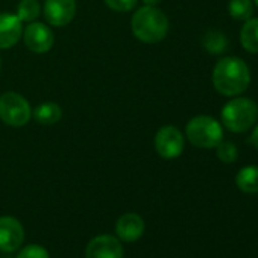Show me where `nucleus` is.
Here are the masks:
<instances>
[{
  "label": "nucleus",
  "mask_w": 258,
  "mask_h": 258,
  "mask_svg": "<svg viewBox=\"0 0 258 258\" xmlns=\"http://www.w3.org/2000/svg\"><path fill=\"white\" fill-rule=\"evenodd\" d=\"M213 85L223 96H238L250 84V70L240 58H222L213 69Z\"/></svg>",
  "instance_id": "obj_1"
},
{
  "label": "nucleus",
  "mask_w": 258,
  "mask_h": 258,
  "mask_svg": "<svg viewBox=\"0 0 258 258\" xmlns=\"http://www.w3.org/2000/svg\"><path fill=\"white\" fill-rule=\"evenodd\" d=\"M131 31L139 41L146 44H155L167 37L169 19L157 7L145 5L133 14Z\"/></svg>",
  "instance_id": "obj_2"
},
{
  "label": "nucleus",
  "mask_w": 258,
  "mask_h": 258,
  "mask_svg": "<svg viewBox=\"0 0 258 258\" xmlns=\"http://www.w3.org/2000/svg\"><path fill=\"white\" fill-rule=\"evenodd\" d=\"M258 120V105L247 97L231 99L222 108V123L232 133H244Z\"/></svg>",
  "instance_id": "obj_3"
},
{
  "label": "nucleus",
  "mask_w": 258,
  "mask_h": 258,
  "mask_svg": "<svg viewBox=\"0 0 258 258\" xmlns=\"http://www.w3.org/2000/svg\"><path fill=\"white\" fill-rule=\"evenodd\" d=\"M185 136L193 146L213 149L222 142L223 129L216 118L210 115H196L187 123Z\"/></svg>",
  "instance_id": "obj_4"
},
{
  "label": "nucleus",
  "mask_w": 258,
  "mask_h": 258,
  "mask_svg": "<svg viewBox=\"0 0 258 258\" xmlns=\"http://www.w3.org/2000/svg\"><path fill=\"white\" fill-rule=\"evenodd\" d=\"M32 108L26 97L19 93L7 91L0 96V120L13 127H22L29 123Z\"/></svg>",
  "instance_id": "obj_5"
},
{
  "label": "nucleus",
  "mask_w": 258,
  "mask_h": 258,
  "mask_svg": "<svg viewBox=\"0 0 258 258\" xmlns=\"http://www.w3.org/2000/svg\"><path fill=\"white\" fill-rule=\"evenodd\" d=\"M155 151L164 160L178 158L185 148V140L182 133L175 126H164L155 136Z\"/></svg>",
  "instance_id": "obj_6"
},
{
  "label": "nucleus",
  "mask_w": 258,
  "mask_h": 258,
  "mask_svg": "<svg viewBox=\"0 0 258 258\" xmlns=\"http://www.w3.org/2000/svg\"><path fill=\"white\" fill-rule=\"evenodd\" d=\"M23 41L32 53H47L55 43L52 29L46 23L32 22L23 29Z\"/></svg>",
  "instance_id": "obj_7"
},
{
  "label": "nucleus",
  "mask_w": 258,
  "mask_h": 258,
  "mask_svg": "<svg viewBox=\"0 0 258 258\" xmlns=\"http://www.w3.org/2000/svg\"><path fill=\"white\" fill-rule=\"evenodd\" d=\"M121 241L111 234H100L90 240L85 247V258H123Z\"/></svg>",
  "instance_id": "obj_8"
},
{
  "label": "nucleus",
  "mask_w": 258,
  "mask_h": 258,
  "mask_svg": "<svg viewBox=\"0 0 258 258\" xmlns=\"http://www.w3.org/2000/svg\"><path fill=\"white\" fill-rule=\"evenodd\" d=\"M25 240V229L22 223L11 216L0 217V250L14 252L20 249Z\"/></svg>",
  "instance_id": "obj_9"
},
{
  "label": "nucleus",
  "mask_w": 258,
  "mask_h": 258,
  "mask_svg": "<svg viewBox=\"0 0 258 258\" xmlns=\"http://www.w3.org/2000/svg\"><path fill=\"white\" fill-rule=\"evenodd\" d=\"M76 14L75 0H46L44 17L50 26L62 28L67 26Z\"/></svg>",
  "instance_id": "obj_10"
},
{
  "label": "nucleus",
  "mask_w": 258,
  "mask_h": 258,
  "mask_svg": "<svg viewBox=\"0 0 258 258\" xmlns=\"http://www.w3.org/2000/svg\"><path fill=\"white\" fill-rule=\"evenodd\" d=\"M115 232L120 241H137L145 234V220L137 213H126L118 217L115 223Z\"/></svg>",
  "instance_id": "obj_11"
},
{
  "label": "nucleus",
  "mask_w": 258,
  "mask_h": 258,
  "mask_svg": "<svg viewBox=\"0 0 258 258\" xmlns=\"http://www.w3.org/2000/svg\"><path fill=\"white\" fill-rule=\"evenodd\" d=\"M23 22L13 13H0V49H11L23 35Z\"/></svg>",
  "instance_id": "obj_12"
},
{
  "label": "nucleus",
  "mask_w": 258,
  "mask_h": 258,
  "mask_svg": "<svg viewBox=\"0 0 258 258\" xmlns=\"http://www.w3.org/2000/svg\"><path fill=\"white\" fill-rule=\"evenodd\" d=\"M32 117L43 126H52L62 117V108L55 102H44L32 109Z\"/></svg>",
  "instance_id": "obj_13"
},
{
  "label": "nucleus",
  "mask_w": 258,
  "mask_h": 258,
  "mask_svg": "<svg viewBox=\"0 0 258 258\" xmlns=\"http://www.w3.org/2000/svg\"><path fill=\"white\" fill-rule=\"evenodd\" d=\"M235 184L243 193H258V166L243 167L235 176Z\"/></svg>",
  "instance_id": "obj_14"
},
{
  "label": "nucleus",
  "mask_w": 258,
  "mask_h": 258,
  "mask_svg": "<svg viewBox=\"0 0 258 258\" xmlns=\"http://www.w3.org/2000/svg\"><path fill=\"white\" fill-rule=\"evenodd\" d=\"M240 41L246 52L258 53V19H249L240 31Z\"/></svg>",
  "instance_id": "obj_15"
},
{
  "label": "nucleus",
  "mask_w": 258,
  "mask_h": 258,
  "mask_svg": "<svg viewBox=\"0 0 258 258\" xmlns=\"http://www.w3.org/2000/svg\"><path fill=\"white\" fill-rule=\"evenodd\" d=\"M228 11L234 20L246 22L253 14V5L252 0H229Z\"/></svg>",
  "instance_id": "obj_16"
},
{
  "label": "nucleus",
  "mask_w": 258,
  "mask_h": 258,
  "mask_svg": "<svg viewBox=\"0 0 258 258\" xmlns=\"http://www.w3.org/2000/svg\"><path fill=\"white\" fill-rule=\"evenodd\" d=\"M40 4L38 0H20V4L17 5V17L22 22L32 23L40 17Z\"/></svg>",
  "instance_id": "obj_17"
},
{
  "label": "nucleus",
  "mask_w": 258,
  "mask_h": 258,
  "mask_svg": "<svg viewBox=\"0 0 258 258\" xmlns=\"http://www.w3.org/2000/svg\"><path fill=\"white\" fill-rule=\"evenodd\" d=\"M226 38L220 34V32H208L204 38V47L210 52V53H222L226 47Z\"/></svg>",
  "instance_id": "obj_18"
},
{
  "label": "nucleus",
  "mask_w": 258,
  "mask_h": 258,
  "mask_svg": "<svg viewBox=\"0 0 258 258\" xmlns=\"http://www.w3.org/2000/svg\"><path fill=\"white\" fill-rule=\"evenodd\" d=\"M216 152H217V158L222 161V163H234L237 160V148L234 143L231 142H220L217 146H216Z\"/></svg>",
  "instance_id": "obj_19"
},
{
  "label": "nucleus",
  "mask_w": 258,
  "mask_h": 258,
  "mask_svg": "<svg viewBox=\"0 0 258 258\" xmlns=\"http://www.w3.org/2000/svg\"><path fill=\"white\" fill-rule=\"evenodd\" d=\"M17 258H50V255L41 244H28L19 252Z\"/></svg>",
  "instance_id": "obj_20"
},
{
  "label": "nucleus",
  "mask_w": 258,
  "mask_h": 258,
  "mask_svg": "<svg viewBox=\"0 0 258 258\" xmlns=\"http://www.w3.org/2000/svg\"><path fill=\"white\" fill-rule=\"evenodd\" d=\"M105 5L117 13H127L136 8L137 0H103Z\"/></svg>",
  "instance_id": "obj_21"
},
{
  "label": "nucleus",
  "mask_w": 258,
  "mask_h": 258,
  "mask_svg": "<svg viewBox=\"0 0 258 258\" xmlns=\"http://www.w3.org/2000/svg\"><path fill=\"white\" fill-rule=\"evenodd\" d=\"M250 143L258 149V124L255 126V129L252 131V136H250Z\"/></svg>",
  "instance_id": "obj_22"
},
{
  "label": "nucleus",
  "mask_w": 258,
  "mask_h": 258,
  "mask_svg": "<svg viewBox=\"0 0 258 258\" xmlns=\"http://www.w3.org/2000/svg\"><path fill=\"white\" fill-rule=\"evenodd\" d=\"M142 2L145 4V5H149V7H157L161 0H142Z\"/></svg>",
  "instance_id": "obj_23"
},
{
  "label": "nucleus",
  "mask_w": 258,
  "mask_h": 258,
  "mask_svg": "<svg viewBox=\"0 0 258 258\" xmlns=\"http://www.w3.org/2000/svg\"><path fill=\"white\" fill-rule=\"evenodd\" d=\"M0 69H2V58H0Z\"/></svg>",
  "instance_id": "obj_24"
},
{
  "label": "nucleus",
  "mask_w": 258,
  "mask_h": 258,
  "mask_svg": "<svg viewBox=\"0 0 258 258\" xmlns=\"http://www.w3.org/2000/svg\"><path fill=\"white\" fill-rule=\"evenodd\" d=\"M253 2H255V4H256V7H258V0H253Z\"/></svg>",
  "instance_id": "obj_25"
}]
</instances>
